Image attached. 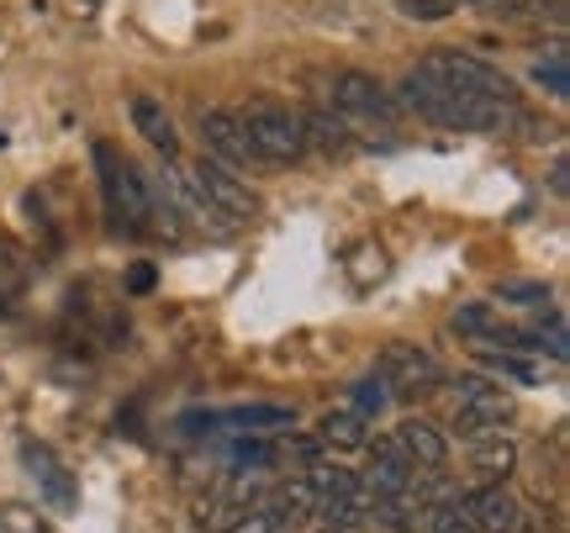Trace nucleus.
<instances>
[{"mask_svg": "<svg viewBox=\"0 0 570 533\" xmlns=\"http://www.w3.org/2000/svg\"><path fill=\"white\" fill-rule=\"evenodd\" d=\"M190 185L202 190V201L212 206V211H223V217H233V223H244V217L259 211V196H254V190H248L227 165H217V159H202V165L190 169Z\"/></svg>", "mask_w": 570, "mask_h": 533, "instance_id": "6", "label": "nucleus"}, {"mask_svg": "<svg viewBox=\"0 0 570 533\" xmlns=\"http://www.w3.org/2000/svg\"><path fill=\"white\" fill-rule=\"evenodd\" d=\"M132 122H138V132H142V138H148L154 148H159V154H169V159L180 154V132H175L169 111H164L154 96H138V101H132Z\"/></svg>", "mask_w": 570, "mask_h": 533, "instance_id": "15", "label": "nucleus"}, {"mask_svg": "<svg viewBox=\"0 0 570 533\" xmlns=\"http://www.w3.org/2000/svg\"><path fill=\"white\" fill-rule=\"evenodd\" d=\"M402 11H407V17H423V21H439L449 11V0H402Z\"/></svg>", "mask_w": 570, "mask_h": 533, "instance_id": "28", "label": "nucleus"}, {"mask_svg": "<svg viewBox=\"0 0 570 533\" xmlns=\"http://www.w3.org/2000/svg\"><path fill=\"white\" fill-rule=\"evenodd\" d=\"M523 344H529V349H550V359L560 365V359L570 354V344H566V317H550V328H539V338H523ZM523 344H518V349H523Z\"/></svg>", "mask_w": 570, "mask_h": 533, "instance_id": "23", "label": "nucleus"}, {"mask_svg": "<svg viewBox=\"0 0 570 533\" xmlns=\"http://www.w3.org/2000/svg\"><path fill=\"white\" fill-rule=\"evenodd\" d=\"M21 460H27V475L42 486V496L59 507V513H75L80 507V486H75V475L63 471L59 460H53V450H42V444H27L21 450Z\"/></svg>", "mask_w": 570, "mask_h": 533, "instance_id": "10", "label": "nucleus"}, {"mask_svg": "<svg viewBox=\"0 0 570 533\" xmlns=\"http://www.w3.org/2000/svg\"><path fill=\"white\" fill-rule=\"evenodd\" d=\"M497 296H502V302H518V307H544V302H550V286H539V280H502Z\"/></svg>", "mask_w": 570, "mask_h": 533, "instance_id": "22", "label": "nucleus"}, {"mask_svg": "<svg viewBox=\"0 0 570 533\" xmlns=\"http://www.w3.org/2000/svg\"><path fill=\"white\" fill-rule=\"evenodd\" d=\"M454 402H460V428L465 433H502L518 417V407H512V396L497 381H487V375H465V381H454Z\"/></svg>", "mask_w": 570, "mask_h": 533, "instance_id": "3", "label": "nucleus"}, {"mask_svg": "<svg viewBox=\"0 0 570 533\" xmlns=\"http://www.w3.org/2000/svg\"><path fill=\"white\" fill-rule=\"evenodd\" d=\"M0 533H53L32 502H0Z\"/></svg>", "mask_w": 570, "mask_h": 533, "instance_id": "19", "label": "nucleus"}, {"mask_svg": "<svg viewBox=\"0 0 570 533\" xmlns=\"http://www.w3.org/2000/svg\"><path fill=\"white\" fill-rule=\"evenodd\" d=\"M233 433H275V428H291L296 423V412L291 407H238L223 417Z\"/></svg>", "mask_w": 570, "mask_h": 533, "instance_id": "17", "label": "nucleus"}, {"mask_svg": "<svg viewBox=\"0 0 570 533\" xmlns=\"http://www.w3.org/2000/svg\"><path fill=\"white\" fill-rule=\"evenodd\" d=\"M428 529L433 533H481L475 523H470V513H465V502H460V496L433 502V507H428Z\"/></svg>", "mask_w": 570, "mask_h": 533, "instance_id": "18", "label": "nucleus"}, {"mask_svg": "<svg viewBox=\"0 0 570 533\" xmlns=\"http://www.w3.org/2000/svg\"><path fill=\"white\" fill-rule=\"evenodd\" d=\"M202 144L217 154V165H259V154H254V144L244 132V117H233V111H206Z\"/></svg>", "mask_w": 570, "mask_h": 533, "instance_id": "9", "label": "nucleus"}, {"mask_svg": "<svg viewBox=\"0 0 570 533\" xmlns=\"http://www.w3.org/2000/svg\"><path fill=\"white\" fill-rule=\"evenodd\" d=\"M533 80L550 85V96H566V90H570V85H566V42H554L550 59L533 63Z\"/></svg>", "mask_w": 570, "mask_h": 533, "instance_id": "20", "label": "nucleus"}, {"mask_svg": "<svg viewBox=\"0 0 570 533\" xmlns=\"http://www.w3.org/2000/svg\"><path fill=\"white\" fill-rule=\"evenodd\" d=\"M417 69H428V75L444 85V90H454L460 101H518L508 75H497L491 63L470 59V53H428Z\"/></svg>", "mask_w": 570, "mask_h": 533, "instance_id": "1", "label": "nucleus"}, {"mask_svg": "<svg viewBox=\"0 0 570 533\" xmlns=\"http://www.w3.org/2000/svg\"><path fill=\"white\" fill-rule=\"evenodd\" d=\"M370 450V475H365V492H370V507L375 502H396V496H412V465L407 454H402V444L396 438H375V444H365Z\"/></svg>", "mask_w": 570, "mask_h": 533, "instance_id": "7", "label": "nucleus"}, {"mask_svg": "<svg viewBox=\"0 0 570 533\" xmlns=\"http://www.w3.org/2000/svg\"><path fill=\"white\" fill-rule=\"evenodd\" d=\"M470 465H475V475H481V486L508 481L512 465H518V444L502 438V433H475V438H470Z\"/></svg>", "mask_w": 570, "mask_h": 533, "instance_id": "13", "label": "nucleus"}, {"mask_svg": "<svg viewBox=\"0 0 570 533\" xmlns=\"http://www.w3.org/2000/svg\"><path fill=\"white\" fill-rule=\"evenodd\" d=\"M154 286H159V269L148 265V259H138V265L127 269V290H138L142 296V290H154Z\"/></svg>", "mask_w": 570, "mask_h": 533, "instance_id": "26", "label": "nucleus"}, {"mask_svg": "<svg viewBox=\"0 0 570 533\" xmlns=\"http://www.w3.org/2000/svg\"><path fill=\"white\" fill-rule=\"evenodd\" d=\"M21 290V269L11 265V254H0V302H17Z\"/></svg>", "mask_w": 570, "mask_h": 533, "instance_id": "27", "label": "nucleus"}, {"mask_svg": "<svg viewBox=\"0 0 570 533\" xmlns=\"http://www.w3.org/2000/svg\"><path fill=\"white\" fill-rule=\"evenodd\" d=\"M396 444H402V454H407V465L412 471H423V475H439L449 465V444H444V433L433 428V423H423V417H407L402 428L391 433Z\"/></svg>", "mask_w": 570, "mask_h": 533, "instance_id": "11", "label": "nucleus"}, {"mask_svg": "<svg viewBox=\"0 0 570 533\" xmlns=\"http://www.w3.org/2000/svg\"><path fill=\"white\" fill-rule=\"evenodd\" d=\"M327 96H333V106H338L344 117H375V122H386L391 117V101H386V90H381V80H370V75H360V69L333 75Z\"/></svg>", "mask_w": 570, "mask_h": 533, "instance_id": "8", "label": "nucleus"}, {"mask_svg": "<svg viewBox=\"0 0 570 533\" xmlns=\"http://www.w3.org/2000/svg\"><path fill=\"white\" fill-rule=\"evenodd\" d=\"M454 328L470 333V338H487V333H497V317H491V307H481V302H470V307L454 312Z\"/></svg>", "mask_w": 570, "mask_h": 533, "instance_id": "24", "label": "nucleus"}, {"mask_svg": "<svg viewBox=\"0 0 570 533\" xmlns=\"http://www.w3.org/2000/svg\"><path fill=\"white\" fill-rule=\"evenodd\" d=\"M317 533H338V529H317Z\"/></svg>", "mask_w": 570, "mask_h": 533, "instance_id": "29", "label": "nucleus"}, {"mask_svg": "<svg viewBox=\"0 0 570 533\" xmlns=\"http://www.w3.org/2000/svg\"><path fill=\"white\" fill-rule=\"evenodd\" d=\"M227 533H291V523H285L275 507H248V513L238 517Z\"/></svg>", "mask_w": 570, "mask_h": 533, "instance_id": "21", "label": "nucleus"}, {"mask_svg": "<svg viewBox=\"0 0 570 533\" xmlns=\"http://www.w3.org/2000/svg\"><path fill=\"white\" fill-rule=\"evenodd\" d=\"M381 381H386L391 396L412 402V396H428V391L444 386V369H439L433 354L412 349V344H391L386 359H381Z\"/></svg>", "mask_w": 570, "mask_h": 533, "instance_id": "5", "label": "nucleus"}, {"mask_svg": "<svg viewBox=\"0 0 570 533\" xmlns=\"http://www.w3.org/2000/svg\"><path fill=\"white\" fill-rule=\"evenodd\" d=\"M475 354H481V365H487V369L512 375V381H523V386H544V381H550V365H544V359L512 349V344H481Z\"/></svg>", "mask_w": 570, "mask_h": 533, "instance_id": "14", "label": "nucleus"}, {"mask_svg": "<svg viewBox=\"0 0 570 533\" xmlns=\"http://www.w3.org/2000/svg\"><path fill=\"white\" fill-rule=\"evenodd\" d=\"M96 159H101V180H106V201H111V211L122 217L127 233H142V227L159 217V201L148 196V185L138 180V169L127 165V159H117V148L111 144L96 148Z\"/></svg>", "mask_w": 570, "mask_h": 533, "instance_id": "2", "label": "nucleus"}, {"mask_svg": "<svg viewBox=\"0 0 570 533\" xmlns=\"http://www.w3.org/2000/svg\"><path fill=\"white\" fill-rule=\"evenodd\" d=\"M244 132L254 154L269 165H296L306 154V127L291 111H244Z\"/></svg>", "mask_w": 570, "mask_h": 533, "instance_id": "4", "label": "nucleus"}, {"mask_svg": "<svg viewBox=\"0 0 570 533\" xmlns=\"http://www.w3.org/2000/svg\"><path fill=\"white\" fill-rule=\"evenodd\" d=\"M470 523L481 533H518L523 529V513H518V496L502 486V481H491V486H481V492L465 502Z\"/></svg>", "mask_w": 570, "mask_h": 533, "instance_id": "12", "label": "nucleus"}, {"mask_svg": "<svg viewBox=\"0 0 570 533\" xmlns=\"http://www.w3.org/2000/svg\"><path fill=\"white\" fill-rule=\"evenodd\" d=\"M317 444H333V450H365L370 444V428H365V417L354 407H333L317 423Z\"/></svg>", "mask_w": 570, "mask_h": 533, "instance_id": "16", "label": "nucleus"}, {"mask_svg": "<svg viewBox=\"0 0 570 533\" xmlns=\"http://www.w3.org/2000/svg\"><path fill=\"white\" fill-rule=\"evenodd\" d=\"M354 402H360V417H365V412H381L391 402V391H386V381H381V375H375V381H360V386H354Z\"/></svg>", "mask_w": 570, "mask_h": 533, "instance_id": "25", "label": "nucleus"}]
</instances>
